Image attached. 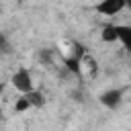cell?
Returning a JSON list of instances; mask_svg holds the SVG:
<instances>
[{
	"label": "cell",
	"mask_w": 131,
	"mask_h": 131,
	"mask_svg": "<svg viewBox=\"0 0 131 131\" xmlns=\"http://www.w3.org/2000/svg\"><path fill=\"white\" fill-rule=\"evenodd\" d=\"M8 82H10V86H12L18 94H29V92L35 88V86H33V76H31V72H29L27 68L14 70Z\"/></svg>",
	"instance_id": "cell-1"
},
{
	"label": "cell",
	"mask_w": 131,
	"mask_h": 131,
	"mask_svg": "<svg viewBox=\"0 0 131 131\" xmlns=\"http://www.w3.org/2000/svg\"><path fill=\"white\" fill-rule=\"evenodd\" d=\"M125 8H127L125 0H102V2L96 4V12L102 14V16H117Z\"/></svg>",
	"instance_id": "cell-2"
},
{
	"label": "cell",
	"mask_w": 131,
	"mask_h": 131,
	"mask_svg": "<svg viewBox=\"0 0 131 131\" xmlns=\"http://www.w3.org/2000/svg\"><path fill=\"white\" fill-rule=\"evenodd\" d=\"M98 72H100V68H98V61L94 59V55L84 53L80 57V76L88 78V80H94L98 76Z\"/></svg>",
	"instance_id": "cell-3"
},
{
	"label": "cell",
	"mask_w": 131,
	"mask_h": 131,
	"mask_svg": "<svg viewBox=\"0 0 131 131\" xmlns=\"http://www.w3.org/2000/svg\"><path fill=\"white\" fill-rule=\"evenodd\" d=\"M98 100H100V104L106 106V108H117V106L123 102V92H121L119 88H108V90H104V92L98 96Z\"/></svg>",
	"instance_id": "cell-4"
},
{
	"label": "cell",
	"mask_w": 131,
	"mask_h": 131,
	"mask_svg": "<svg viewBox=\"0 0 131 131\" xmlns=\"http://www.w3.org/2000/svg\"><path fill=\"white\" fill-rule=\"evenodd\" d=\"M27 100H29V104H31V108H41V106H45V102H47V98H45V94L41 92V90H37V88H33L29 94H23Z\"/></svg>",
	"instance_id": "cell-5"
},
{
	"label": "cell",
	"mask_w": 131,
	"mask_h": 131,
	"mask_svg": "<svg viewBox=\"0 0 131 131\" xmlns=\"http://www.w3.org/2000/svg\"><path fill=\"white\" fill-rule=\"evenodd\" d=\"M100 39H102V43H117L119 41L117 25H104L100 31Z\"/></svg>",
	"instance_id": "cell-6"
},
{
	"label": "cell",
	"mask_w": 131,
	"mask_h": 131,
	"mask_svg": "<svg viewBox=\"0 0 131 131\" xmlns=\"http://www.w3.org/2000/svg\"><path fill=\"white\" fill-rule=\"evenodd\" d=\"M117 33L119 43H123V47L131 51V25H117Z\"/></svg>",
	"instance_id": "cell-7"
},
{
	"label": "cell",
	"mask_w": 131,
	"mask_h": 131,
	"mask_svg": "<svg viewBox=\"0 0 131 131\" xmlns=\"http://www.w3.org/2000/svg\"><path fill=\"white\" fill-rule=\"evenodd\" d=\"M29 108H31L29 100H27V98H25V96L20 94V96H18V98L14 100V113H18V115H20V113H27Z\"/></svg>",
	"instance_id": "cell-8"
},
{
	"label": "cell",
	"mask_w": 131,
	"mask_h": 131,
	"mask_svg": "<svg viewBox=\"0 0 131 131\" xmlns=\"http://www.w3.org/2000/svg\"><path fill=\"white\" fill-rule=\"evenodd\" d=\"M0 51L2 53H10V43H8V39L0 33Z\"/></svg>",
	"instance_id": "cell-9"
},
{
	"label": "cell",
	"mask_w": 131,
	"mask_h": 131,
	"mask_svg": "<svg viewBox=\"0 0 131 131\" xmlns=\"http://www.w3.org/2000/svg\"><path fill=\"white\" fill-rule=\"evenodd\" d=\"M4 88H6V86H4V82H0V96H2V92H4Z\"/></svg>",
	"instance_id": "cell-10"
},
{
	"label": "cell",
	"mask_w": 131,
	"mask_h": 131,
	"mask_svg": "<svg viewBox=\"0 0 131 131\" xmlns=\"http://www.w3.org/2000/svg\"><path fill=\"white\" fill-rule=\"evenodd\" d=\"M127 8H129V10H131V0H129V2H127Z\"/></svg>",
	"instance_id": "cell-11"
}]
</instances>
